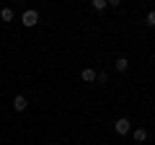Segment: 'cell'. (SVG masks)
I'll use <instances>...</instances> for the list:
<instances>
[{"label":"cell","instance_id":"6da1fadb","mask_svg":"<svg viewBox=\"0 0 155 145\" xmlns=\"http://www.w3.org/2000/svg\"><path fill=\"white\" fill-rule=\"evenodd\" d=\"M21 23L23 26H36L39 23V11H34V8H28V11H23V16H21Z\"/></svg>","mask_w":155,"mask_h":145},{"label":"cell","instance_id":"7a4b0ae2","mask_svg":"<svg viewBox=\"0 0 155 145\" xmlns=\"http://www.w3.org/2000/svg\"><path fill=\"white\" fill-rule=\"evenodd\" d=\"M114 130H116L119 135H127V132H129V119H127V117H119V119L114 122Z\"/></svg>","mask_w":155,"mask_h":145},{"label":"cell","instance_id":"3957f363","mask_svg":"<svg viewBox=\"0 0 155 145\" xmlns=\"http://www.w3.org/2000/svg\"><path fill=\"white\" fill-rule=\"evenodd\" d=\"M26 96H16V99H13V109H16V112H26Z\"/></svg>","mask_w":155,"mask_h":145},{"label":"cell","instance_id":"277c9868","mask_svg":"<svg viewBox=\"0 0 155 145\" xmlns=\"http://www.w3.org/2000/svg\"><path fill=\"white\" fill-rule=\"evenodd\" d=\"M96 75H98V72H96V70H91V67H85V70L80 72V78H83L85 83H93V80H96Z\"/></svg>","mask_w":155,"mask_h":145},{"label":"cell","instance_id":"5b68a950","mask_svg":"<svg viewBox=\"0 0 155 145\" xmlns=\"http://www.w3.org/2000/svg\"><path fill=\"white\" fill-rule=\"evenodd\" d=\"M114 67H116V70H119V72H124V70H127V67H129V60H127V57H119V60L114 62Z\"/></svg>","mask_w":155,"mask_h":145},{"label":"cell","instance_id":"8992f818","mask_svg":"<svg viewBox=\"0 0 155 145\" xmlns=\"http://www.w3.org/2000/svg\"><path fill=\"white\" fill-rule=\"evenodd\" d=\"M0 18H3L5 23H11L13 21V11H11V8H3V11H0Z\"/></svg>","mask_w":155,"mask_h":145},{"label":"cell","instance_id":"52a82bcc","mask_svg":"<svg viewBox=\"0 0 155 145\" xmlns=\"http://www.w3.org/2000/svg\"><path fill=\"white\" fill-rule=\"evenodd\" d=\"M134 140H137V143H145V140H147V132H145V130H134Z\"/></svg>","mask_w":155,"mask_h":145},{"label":"cell","instance_id":"ba28073f","mask_svg":"<svg viewBox=\"0 0 155 145\" xmlns=\"http://www.w3.org/2000/svg\"><path fill=\"white\" fill-rule=\"evenodd\" d=\"M145 21H147V26H155V8L147 13V18H145Z\"/></svg>","mask_w":155,"mask_h":145},{"label":"cell","instance_id":"9c48e42d","mask_svg":"<svg viewBox=\"0 0 155 145\" xmlns=\"http://www.w3.org/2000/svg\"><path fill=\"white\" fill-rule=\"evenodd\" d=\"M93 8H96V11H104V8H106V0H93Z\"/></svg>","mask_w":155,"mask_h":145}]
</instances>
